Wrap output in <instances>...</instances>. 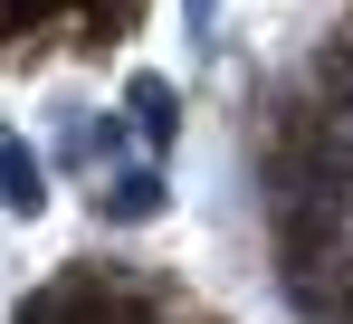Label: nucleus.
Masks as SVG:
<instances>
[{
	"label": "nucleus",
	"instance_id": "f257e3e1",
	"mask_svg": "<svg viewBox=\"0 0 353 324\" xmlns=\"http://www.w3.org/2000/svg\"><path fill=\"white\" fill-rule=\"evenodd\" d=\"M96 219H115V229H143V219H163V172H153V162H124L115 181L96 191Z\"/></svg>",
	"mask_w": 353,
	"mask_h": 324
},
{
	"label": "nucleus",
	"instance_id": "f03ea898",
	"mask_svg": "<svg viewBox=\"0 0 353 324\" xmlns=\"http://www.w3.org/2000/svg\"><path fill=\"white\" fill-rule=\"evenodd\" d=\"M0 210H19V219L48 210V162L29 153L19 134H0Z\"/></svg>",
	"mask_w": 353,
	"mask_h": 324
},
{
	"label": "nucleus",
	"instance_id": "7ed1b4c3",
	"mask_svg": "<svg viewBox=\"0 0 353 324\" xmlns=\"http://www.w3.org/2000/svg\"><path fill=\"white\" fill-rule=\"evenodd\" d=\"M124 105H134V124H143V143H172V134H181L172 86H163V77H134V86H124Z\"/></svg>",
	"mask_w": 353,
	"mask_h": 324
}]
</instances>
